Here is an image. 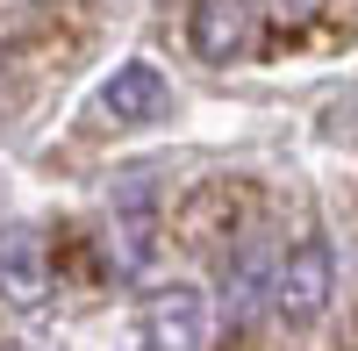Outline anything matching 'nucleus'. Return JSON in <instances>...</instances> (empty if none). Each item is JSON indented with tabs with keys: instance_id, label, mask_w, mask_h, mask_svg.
Returning <instances> with one entry per match:
<instances>
[{
	"instance_id": "f257e3e1",
	"label": "nucleus",
	"mask_w": 358,
	"mask_h": 351,
	"mask_svg": "<svg viewBox=\"0 0 358 351\" xmlns=\"http://www.w3.org/2000/svg\"><path fill=\"white\" fill-rule=\"evenodd\" d=\"M273 273H280V237L273 229H251L236 244V258H222V315H229V330H251L273 308Z\"/></svg>"
},
{
	"instance_id": "f03ea898",
	"label": "nucleus",
	"mask_w": 358,
	"mask_h": 351,
	"mask_svg": "<svg viewBox=\"0 0 358 351\" xmlns=\"http://www.w3.org/2000/svg\"><path fill=\"white\" fill-rule=\"evenodd\" d=\"M337 294V258L322 237H301L294 251H280V273H273V308L287 323H315Z\"/></svg>"
},
{
	"instance_id": "7ed1b4c3",
	"label": "nucleus",
	"mask_w": 358,
	"mask_h": 351,
	"mask_svg": "<svg viewBox=\"0 0 358 351\" xmlns=\"http://www.w3.org/2000/svg\"><path fill=\"white\" fill-rule=\"evenodd\" d=\"M158 258V208H151V180H129V194L115 201L108 222V273L115 280H143Z\"/></svg>"
},
{
	"instance_id": "20e7f679",
	"label": "nucleus",
	"mask_w": 358,
	"mask_h": 351,
	"mask_svg": "<svg viewBox=\"0 0 358 351\" xmlns=\"http://www.w3.org/2000/svg\"><path fill=\"white\" fill-rule=\"evenodd\" d=\"M50 294V251L43 237L29 222H0V301L22 308V315H36Z\"/></svg>"
},
{
	"instance_id": "39448f33",
	"label": "nucleus",
	"mask_w": 358,
	"mask_h": 351,
	"mask_svg": "<svg viewBox=\"0 0 358 351\" xmlns=\"http://www.w3.org/2000/svg\"><path fill=\"white\" fill-rule=\"evenodd\" d=\"M136 337H143V351H208V301L194 287H165V294L143 301Z\"/></svg>"
},
{
	"instance_id": "423d86ee",
	"label": "nucleus",
	"mask_w": 358,
	"mask_h": 351,
	"mask_svg": "<svg viewBox=\"0 0 358 351\" xmlns=\"http://www.w3.org/2000/svg\"><path fill=\"white\" fill-rule=\"evenodd\" d=\"M194 50L208 65H236L258 50V0H201L194 8Z\"/></svg>"
},
{
	"instance_id": "0eeeda50",
	"label": "nucleus",
	"mask_w": 358,
	"mask_h": 351,
	"mask_svg": "<svg viewBox=\"0 0 358 351\" xmlns=\"http://www.w3.org/2000/svg\"><path fill=\"white\" fill-rule=\"evenodd\" d=\"M158 108H165V72L158 65H122L101 86V115L108 122H151Z\"/></svg>"
},
{
	"instance_id": "6e6552de",
	"label": "nucleus",
	"mask_w": 358,
	"mask_h": 351,
	"mask_svg": "<svg viewBox=\"0 0 358 351\" xmlns=\"http://www.w3.org/2000/svg\"><path fill=\"white\" fill-rule=\"evenodd\" d=\"M0 351H15V344H0Z\"/></svg>"
}]
</instances>
